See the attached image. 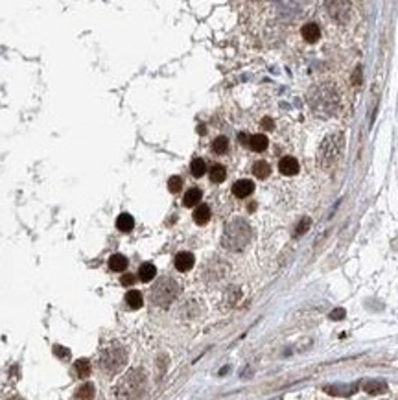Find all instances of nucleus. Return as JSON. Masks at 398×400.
I'll return each instance as SVG.
<instances>
[{
    "instance_id": "18",
    "label": "nucleus",
    "mask_w": 398,
    "mask_h": 400,
    "mask_svg": "<svg viewBox=\"0 0 398 400\" xmlns=\"http://www.w3.org/2000/svg\"><path fill=\"white\" fill-rule=\"evenodd\" d=\"M126 303L129 304V308H133V310L140 308V306H142V293L137 290H131L126 295Z\"/></svg>"
},
{
    "instance_id": "5",
    "label": "nucleus",
    "mask_w": 398,
    "mask_h": 400,
    "mask_svg": "<svg viewBox=\"0 0 398 400\" xmlns=\"http://www.w3.org/2000/svg\"><path fill=\"white\" fill-rule=\"evenodd\" d=\"M127 362V354L122 347H109L103 351V354L100 356V365L105 373H118V371L126 365Z\"/></svg>"
},
{
    "instance_id": "22",
    "label": "nucleus",
    "mask_w": 398,
    "mask_h": 400,
    "mask_svg": "<svg viewBox=\"0 0 398 400\" xmlns=\"http://www.w3.org/2000/svg\"><path fill=\"white\" fill-rule=\"evenodd\" d=\"M76 397H78L79 400H92V397H94V386H92V384H83V386L76 391Z\"/></svg>"
},
{
    "instance_id": "16",
    "label": "nucleus",
    "mask_w": 398,
    "mask_h": 400,
    "mask_svg": "<svg viewBox=\"0 0 398 400\" xmlns=\"http://www.w3.org/2000/svg\"><path fill=\"white\" fill-rule=\"evenodd\" d=\"M109 267L113 271H124L127 267V258L124 255H113L109 258Z\"/></svg>"
},
{
    "instance_id": "30",
    "label": "nucleus",
    "mask_w": 398,
    "mask_h": 400,
    "mask_svg": "<svg viewBox=\"0 0 398 400\" xmlns=\"http://www.w3.org/2000/svg\"><path fill=\"white\" fill-rule=\"evenodd\" d=\"M262 126H264V129H273V120L271 118H264V120H262Z\"/></svg>"
},
{
    "instance_id": "28",
    "label": "nucleus",
    "mask_w": 398,
    "mask_h": 400,
    "mask_svg": "<svg viewBox=\"0 0 398 400\" xmlns=\"http://www.w3.org/2000/svg\"><path fill=\"white\" fill-rule=\"evenodd\" d=\"M54 352L59 358H66V356H68V351H66V349H63V347H54Z\"/></svg>"
},
{
    "instance_id": "29",
    "label": "nucleus",
    "mask_w": 398,
    "mask_h": 400,
    "mask_svg": "<svg viewBox=\"0 0 398 400\" xmlns=\"http://www.w3.org/2000/svg\"><path fill=\"white\" fill-rule=\"evenodd\" d=\"M133 282H135V277H133V275H124V277H122V284L124 286H131Z\"/></svg>"
},
{
    "instance_id": "17",
    "label": "nucleus",
    "mask_w": 398,
    "mask_h": 400,
    "mask_svg": "<svg viewBox=\"0 0 398 400\" xmlns=\"http://www.w3.org/2000/svg\"><path fill=\"white\" fill-rule=\"evenodd\" d=\"M201 198H203V194H201V190L199 188H190L187 194H185V205L187 206H194L198 205L199 201H201Z\"/></svg>"
},
{
    "instance_id": "23",
    "label": "nucleus",
    "mask_w": 398,
    "mask_h": 400,
    "mask_svg": "<svg viewBox=\"0 0 398 400\" xmlns=\"http://www.w3.org/2000/svg\"><path fill=\"white\" fill-rule=\"evenodd\" d=\"M190 172H192L194 177H201L206 172V164L203 159H194L192 164H190Z\"/></svg>"
},
{
    "instance_id": "21",
    "label": "nucleus",
    "mask_w": 398,
    "mask_h": 400,
    "mask_svg": "<svg viewBox=\"0 0 398 400\" xmlns=\"http://www.w3.org/2000/svg\"><path fill=\"white\" fill-rule=\"evenodd\" d=\"M208 174H210V181L212 183H223L225 177H227V172H225V168H223V166H219V164H214Z\"/></svg>"
},
{
    "instance_id": "14",
    "label": "nucleus",
    "mask_w": 398,
    "mask_h": 400,
    "mask_svg": "<svg viewBox=\"0 0 398 400\" xmlns=\"http://www.w3.org/2000/svg\"><path fill=\"white\" fill-rule=\"evenodd\" d=\"M155 275H157V269L153 264H142L139 269V277L142 282H150V280L155 279Z\"/></svg>"
},
{
    "instance_id": "4",
    "label": "nucleus",
    "mask_w": 398,
    "mask_h": 400,
    "mask_svg": "<svg viewBox=\"0 0 398 400\" xmlns=\"http://www.w3.org/2000/svg\"><path fill=\"white\" fill-rule=\"evenodd\" d=\"M249 242V227L243 221H234L227 227V232H225L223 243L225 247L232 249V251H238V249H243V245H247Z\"/></svg>"
},
{
    "instance_id": "3",
    "label": "nucleus",
    "mask_w": 398,
    "mask_h": 400,
    "mask_svg": "<svg viewBox=\"0 0 398 400\" xmlns=\"http://www.w3.org/2000/svg\"><path fill=\"white\" fill-rule=\"evenodd\" d=\"M146 391V375L144 371L133 369L129 371L120 384L116 386V397L118 400H139Z\"/></svg>"
},
{
    "instance_id": "25",
    "label": "nucleus",
    "mask_w": 398,
    "mask_h": 400,
    "mask_svg": "<svg viewBox=\"0 0 398 400\" xmlns=\"http://www.w3.org/2000/svg\"><path fill=\"white\" fill-rule=\"evenodd\" d=\"M181 187H183V179L179 176H174V177H170L168 179V188H170V192H179L181 190Z\"/></svg>"
},
{
    "instance_id": "27",
    "label": "nucleus",
    "mask_w": 398,
    "mask_h": 400,
    "mask_svg": "<svg viewBox=\"0 0 398 400\" xmlns=\"http://www.w3.org/2000/svg\"><path fill=\"white\" fill-rule=\"evenodd\" d=\"M343 317H345V310L343 308H336L330 314V319H334V321H338V319H343Z\"/></svg>"
},
{
    "instance_id": "24",
    "label": "nucleus",
    "mask_w": 398,
    "mask_h": 400,
    "mask_svg": "<svg viewBox=\"0 0 398 400\" xmlns=\"http://www.w3.org/2000/svg\"><path fill=\"white\" fill-rule=\"evenodd\" d=\"M227 148H229V140L225 139V137H217V139L212 142V150L216 153H225Z\"/></svg>"
},
{
    "instance_id": "8",
    "label": "nucleus",
    "mask_w": 398,
    "mask_h": 400,
    "mask_svg": "<svg viewBox=\"0 0 398 400\" xmlns=\"http://www.w3.org/2000/svg\"><path fill=\"white\" fill-rule=\"evenodd\" d=\"M175 267H177L179 271H188V269H192L194 267V255L192 253H188V251L179 253V255L175 256Z\"/></svg>"
},
{
    "instance_id": "10",
    "label": "nucleus",
    "mask_w": 398,
    "mask_h": 400,
    "mask_svg": "<svg viewBox=\"0 0 398 400\" xmlns=\"http://www.w3.org/2000/svg\"><path fill=\"white\" fill-rule=\"evenodd\" d=\"M301 33H302V39H306L308 43H315V41H317V39L321 37L319 26L314 24V22H308V24L302 26Z\"/></svg>"
},
{
    "instance_id": "20",
    "label": "nucleus",
    "mask_w": 398,
    "mask_h": 400,
    "mask_svg": "<svg viewBox=\"0 0 398 400\" xmlns=\"http://www.w3.org/2000/svg\"><path fill=\"white\" fill-rule=\"evenodd\" d=\"M269 172H271V168H269V164L265 163V161H258V163L253 164V174L258 179H265V177L269 176Z\"/></svg>"
},
{
    "instance_id": "7",
    "label": "nucleus",
    "mask_w": 398,
    "mask_h": 400,
    "mask_svg": "<svg viewBox=\"0 0 398 400\" xmlns=\"http://www.w3.org/2000/svg\"><path fill=\"white\" fill-rule=\"evenodd\" d=\"M254 190V185L253 181H249V179H240V181H236L234 185H232V192H234L236 198H247V196L253 194Z\"/></svg>"
},
{
    "instance_id": "2",
    "label": "nucleus",
    "mask_w": 398,
    "mask_h": 400,
    "mask_svg": "<svg viewBox=\"0 0 398 400\" xmlns=\"http://www.w3.org/2000/svg\"><path fill=\"white\" fill-rule=\"evenodd\" d=\"M345 148V135L343 133H330L326 135L317 150V164L323 170L334 168L338 161L343 155Z\"/></svg>"
},
{
    "instance_id": "12",
    "label": "nucleus",
    "mask_w": 398,
    "mask_h": 400,
    "mask_svg": "<svg viewBox=\"0 0 398 400\" xmlns=\"http://www.w3.org/2000/svg\"><path fill=\"white\" fill-rule=\"evenodd\" d=\"M249 148L253 150V152H264L265 148H267V137L265 135H253V137H249Z\"/></svg>"
},
{
    "instance_id": "1",
    "label": "nucleus",
    "mask_w": 398,
    "mask_h": 400,
    "mask_svg": "<svg viewBox=\"0 0 398 400\" xmlns=\"http://www.w3.org/2000/svg\"><path fill=\"white\" fill-rule=\"evenodd\" d=\"M308 103L317 116H330L339 105V92L332 83H321L308 94Z\"/></svg>"
},
{
    "instance_id": "15",
    "label": "nucleus",
    "mask_w": 398,
    "mask_h": 400,
    "mask_svg": "<svg viewBox=\"0 0 398 400\" xmlns=\"http://www.w3.org/2000/svg\"><path fill=\"white\" fill-rule=\"evenodd\" d=\"M116 227H118V230H122V232H129V230L135 227V219H133V216H129V214H120L118 219H116Z\"/></svg>"
},
{
    "instance_id": "11",
    "label": "nucleus",
    "mask_w": 398,
    "mask_h": 400,
    "mask_svg": "<svg viewBox=\"0 0 398 400\" xmlns=\"http://www.w3.org/2000/svg\"><path fill=\"white\" fill-rule=\"evenodd\" d=\"M363 391L369 395H382L387 391V384L382 380H367L363 382Z\"/></svg>"
},
{
    "instance_id": "13",
    "label": "nucleus",
    "mask_w": 398,
    "mask_h": 400,
    "mask_svg": "<svg viewBox=\"0 0 398 400\" xmlns=\"http://www.w3.org/2000/svg\"><path fill=\"white\" fill-rule=\"evenodd\" d=\"M210 219V208L206 205H198V208L194 210V221L198 225H205Z\"/></svg>"
},
{
    "instance_id": "9",
    "label": "nucleus",
    "mask_w": 398,
    "mask_h": 400,
    "mask_svg": "<svg viewBox=\"0 0 398 400\" xmlns=\"http://www.w3.org/2000/svg\"><path fill=\"white\" fill-rule=\"evenodd\" d=\"M278 170L282 172L284 176H295L297 172H299V163L293 157H284L278 163Z\"/></svg>"
},
{
    "instance_id": "6",
    "label": "nucleus",
    "mask_w": 398,
    "mask_h": 400,
    "mask_svg": "<svg viewBox=\"0 0 398 400\" xmlns=\"http://www.w3.org/2000/svg\"><path fill=\"white\" fill-rule=\"evenodd\" d=\"M177 284H175L172 279H163L159 280L153 291H151V299H153V303L157 304V306H168L175 297H177Z\"/></svg>"
},
{
    "instance_id": "26",
    "label": "nucleus",
    "mask_w": 398,
    "mask_h": 400,
    "mask_svg": "<svg viewBox=\"0 0 398 400\" xmlns=\"http://www.w3.org/2000/svg\"><path fill=\"white\" fill-rule=\"evenodd\" d=\"M310 225H312V221H310V218H308V216H306V218H302L301 223L295 227V236H302V234H304V232L310 229Z\"/></svg>"
},
{
    "instance_id": "19",
    "label": "nucleus",
    "mask_w": 398,
    "mask_h": 400,
    "mask_svg": "<svg viewBox=\"0 0 398 400\" xmlns=\"http://www.w3.org/2000/svg\"><path fill=\"white\" fill-rule=\"evenodd\" d=\"M74 369H76L79 378H87V376L91 375V364H89V360H85V358H81V360H78V362L74 364Z\"/></svg>"
}]
</instances>
